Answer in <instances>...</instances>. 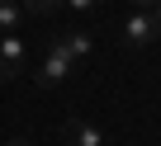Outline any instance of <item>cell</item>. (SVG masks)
<instances>
[{
    "mask_svg": "<svg viewBox=\"0 0 161 146\" xmlns=\"http://www.w3.org/2000/svg\"><path fill=\"white\" fill-rule=\"evenodd\" d=\"M71 76H76V61H71V57L62 52V43L52 38L47 52H43V61H38V76H33V80H38V90H57V85H66Z\"/></svg>",
    "mask_w": 161,
    "mask_h": 146,
    "instance_id": "obj_1",
    "label": "cell"
},
{
    "mask_svg": "<svg viewBox=\"0 0 161 146\" xmlns=\"http://www.w3.org/2000/svg\"><path fill=\"white\" fill-rule=\"evenodd\" d=\"M24 66H29V43L19 33H0V85L24 76Z\"/></svg>",
    "mask_w": 161,
    "mask_h": 146,
    "instance_id": "obj_2",
    "label": "cell"
},
{
    "mask_svg": "<svg viewBox=\"0 0 161 146\" xmlns=\"http://www.w3.org/2000/svg\"><path fill=\"white\" fill-rule=\"evenodd\" d=\"M119 33H123V47H152V43L161 38V24L152 19V10H133Z\"/></svg>",
    "mask_w": 161,
    "mask_h": 146,
    "instance_id": "obj_3",
    "label": "cell"
},
{
    "mask_svg": "<svg viewBox=\"0 0 161 146\" xmlns=\"http://www.w3.org/2000/svg\"><path fill=\"white\" fill-rule=\"evenodd\" d=\"M57 43H62V52L76 61V71H80V66L95 57V38H90L86 28H66V33H57Z\"/></svg>",
    "mask_w": 161,
    "mask_h": 146,
    "instance_id": "obj_4",
    "label": "cell"
},
{
    "mask_svg": "<svg viewBox=\"0 0 161 146\" xmlns=\"http://www.w3.org/2000/svg\"><path fill=\"white\" fill-rule=\"evenodd\" d=\"M66 137H71V146H109L104 127H100V123H90V118H80V113H71V118H66Z\"/></svg>",
    "mask_w": 161,
    "mask_h": 146,
    "instance_id": "obj_5",
    "label": "cell"
},
{
    "mask_svg": "<svg viewBox=\"0 0 161 146\" xmlns=\"http://www.w3.org/2000/svg\"><path fill=\"white\" fill-rule=\"evenodd\" d=\"M24 24V5L19 0H0V33H19Z\"/></svg>",
    "mask_w": 161,
    "mask_h": 146,
    "instance_id": "obj_6",
    "label": "cell"
},
{
    "mask_svg": "<svg viewBox=\"0 0 161 146\" xmlns=\"http://www.w3.org/2000/svg\"><path fill=\"white\" fill-rule=\"evenodd\" d=\"M24 5V14H52V10H62V0H19Z\"/></svg>",
    "mask_w": 161,
    "mask_h": 146,
    "instance_id": "obj_7",
    "label": "cell"
},
{
    "mask_svg": "<svg viewBox=\"0 0 161 146\" xmlns=\"http://www.w3.org/2000/svg\"><path fill=\"white\" fill-rule=\"evenodd\" d=\"M62 5H66V10H76V14H90L100 0H62Z\"/></svg>",
    "mask_w": 161,
    "mask_h": 146,
    "instance_id": "obj_8",
    "label": "cell"
},
{
    "mask_svg": "<svg viewBox=\"0 0 161 146\" xmlns=\"http://www.w3.org/2000/svg\"><path fill=\"white\" fill-rule=\"evenodd\" d=\"M156 5V0H133V10H152Z\"/></svg>",
    "mask_w": 161,
    "mask_h": 146,
    "instance_id": "obj_9",
    "label": "cell"
},
{
    "mask_svg": "<svg viewBox=\"0 0 161 146\" xmlns=\"http://www.w3.org/2000/svg\"><path fill=\"white\" fill-rule=\"evenodd\" d=\"M152 19H156V24H161V0H156V5H152Z\"/></svg>",
    "mask_w": 161,
    "mask_h": 146,
    "instance_id": "obj_10",
    "label": "cell"
},
{
    "mask_svg": "<svg viewBox=\"0 0 161 146\" xmlns=\"http://www.w3.org/2000/svg\"><path fill=\"white\" fill-rule=\"evenodd\" d=\"M10 146H29V141H10Z\"/></svg>",
    "mask_w": 161,
    "mask_h": 146,
    "instance_id": "obj_11",
    "label": "cell"
},
{
    "mask_svg": "<svg viewBox=\"0 0 161 146\" xmlns=\"http://www.w3.org/2000/svg\"><path fill=\"white\" fill-rule=\"evenodd\" d=\"M133 146H137V141H133Z\"/></svg>",
    "mask_w": 161,
    "mask_h": 146,
    "instance_id": "obj_12",
    "label": "cell"
}]
</instances>
